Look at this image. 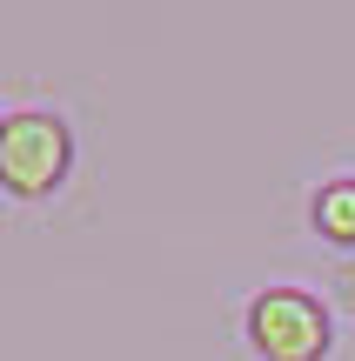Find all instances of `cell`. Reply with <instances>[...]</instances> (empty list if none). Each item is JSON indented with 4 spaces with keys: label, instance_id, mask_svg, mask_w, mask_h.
<instances>
[{
    "label": "cell",
    "instance_id": "obj_1",
    "mask_svg": "<svg viewBox=\"0 0 355 361\" xmlns=\"http://www.w3.org/2000/svg\"><path fill=\"white\" fill-rule=\"evenodd\" d=\"M335 301L308 281H262L235 308V341L248 361H329L335 355Z\"/></svg>",
    "mask_w": 355,
    "mask_h": 361
},
{
    "label": "cell",
    "instance_id": "obj_2",
    "mask_svg": "<svg viewBox=\"0 0 355 361\" xmlns=\"http://www.w3.org/2000/svg\"><path fill=\"white\" fill-rule=\"evenodd\" d=\"M74 121L54 101H20L0 121V194L20 207H40L74 180Z\"/></svg>",
    "mask_w": 355,
    "mask_h": 361
},
{
    "label": "cell",
    "instance_id": "obj_3",
    "mask_svg": "<svg viewBox=\"0 0 355 361\" xmlns=\"http://www.w3.org/2000/svg\"><path fill=\"white\" fill-rule=\"evenodd\" d=\"M302 228L315 234V241L329 247L335 261L355 255V168L322 174L315 188H308V201H302Z\"/></svg>",
    "mask_w": 355,
    "mask_h": 361
},
{
    "label": "cell",
    "instance_id": "obj_4",
    "mask_svg": "<svg viewBox=\"0 0 355 361\" xmlns=\"http://www.w3.org/2000/svg\"><path fill=\"white\" fill-rule=\"evenodd\" d=\"M329 301H335V314H349V322H355V255L329 268Z\"/></svg>",
    "mask_w": 355,
    "mask_h": 361
},
{
    "label": "cell",
    "instance_id": "obj_5",
    "mask_svg": "<svg viewBox=\"0 0 355 361\" xmlns=\"http://www.w3.org/2000/svg\"><path fill=\"white\" fill-rule=\"evenodd\" d=\"M0 121H7V107H0Z\"/></svg>",
    "mask_w": 355,
    "mask_h": 361
}]
</instances>
